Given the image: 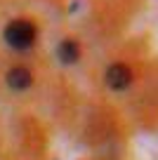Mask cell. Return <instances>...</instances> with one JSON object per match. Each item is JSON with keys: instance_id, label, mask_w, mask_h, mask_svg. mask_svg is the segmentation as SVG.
I'll return each instance as SVG.
<instances>
[{"instance_id": "obj_1", "label": "cell", "mask_w": 158, "mask_h": 160, "mask_svg": "<svg viewBox=\"0 0 158 160\" xmlns=\"http://www.w3.org/2000/svg\"><path fill=\"white\" fill-rule=\"evenodd\" d=\"M5 42L12 47V50H19V52H26L33 47L35 42V28L31 21H24V19H17L12 24H7L5 28Z\"/></svg>"}, {"instance_id": "obj_2", "label": "cell", "mask_w": 158, "mask_h": 160, "mask_svg": "<svg viewBox=\"0 0 158 160\" xmlns=\"http://www.w3.org/2000/svg\"><path fill=\"white\" fill-rule=\"evenodd\" d=\"M130 82H132V73H130V68L125 64H113L106 71V85H109L111 90L120 92V90H125Z\"/></svg>"}, {"instance_id": "obj_3", "label": "cell", "mask_w": 158, "mask_h": 160, "mask_svg": "<svg viewBox=\"0 0 158 160\" xmlns=\"http://www.w3.org/2000/svg\"><path fill=\"white\" fill-rule=\"evenodd\" d=\"M7 85L12 90H26V87H31V73L21 66H17L7 73Z\"/></svg>"}, {"instance_id": "obj_4", "label": "cell", "mask_w": 158, "mask_h": 160, "mask_svg": "<svg viewBox=\"0 0 158 160\" xmlns=\"http://www.w3.org/2000/svg\"><path fill=\"white\" fill-rule=\"evenodd\" d=\"M57 54H59V61H61V64H76V61H78L80 50H78V45H76L73 40H61Z\"/></svg>"}]
</instances>
